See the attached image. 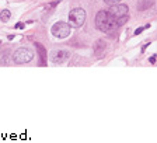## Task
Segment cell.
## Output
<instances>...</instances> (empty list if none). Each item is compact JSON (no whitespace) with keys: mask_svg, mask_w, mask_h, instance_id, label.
<instances>
[{"mask_svg":"<svg viewBox=\"0 0 157 143\" xmlns=\"http://www.w3.org/2000/svg\"><path fill=\"white\" fill-rule=\"evenodd\" d=\"M105 41L104 39H98L97 42H95V45H94V53H95V56H101L102 55V52H104V49H105Z\"/></svg>","mask_w":157,"mask_h":143,"instance_id":"52a82bcc","label":"cell"},{"mask_svg":"<svg viewBox=\"0 0 157 143\" xmlns=\"http://www.w3.org/2000/svg\"><path fill=\"white\" fill-rule=\"evenodd\" d=\"M95 27L102 33H108V13L107 10H100L95 16Z\"/></svg>","mask_w":157,"mask_h":143,"instance_id":"5b68a950","label":"cell"},{"mask_svg":"<svg viewBox=\"0 0 157 143\" xmlns=\"http://www.w3.org/2000/svg\"><path fill=\"white\" fill-rule=\"evenodd\" d=\"M86 21V11L80 7L77 9H73L70 13H69V25L75 27V28H80V27L84 24Z\"/></svg>","mask_w":157,"mask_h":143,"instance_id":"6da1fadb","label":"cell"},{"mask_svg":"<svg viewBox=\"0 0 157 143\" xmlns=\"http://www.w3.org/2000/svg\"><path fill=\"white\" fill-rule=\"evenodd\" d=\"M149 27H150V24H147L146 27H139V28L135 31V35H139L140 33H143V31H144V28H149Z\"/></svg>","mask_w":157,"mask_h":143,"instance_id":"30bf717a","label":"cell"},{"mask_svg":"<svg viewBox=\"0 0 157 143\" xmlns=\"http://www.w3.org/2000/svg\"><path fill=\"white\" fill-rule=\"evenodd\" d=\"M70 56V52L69 51H65V49H56V51H52L49 53V59L53 65H62Z\"/></svg>","mask_w":157,"mask_h":143,"instance_id":"277c9868","label":"cell"},{"mask_svg":"<svg viewBox=\"0 0 157 143\" xmlns=\"http://www.w3.org/2000/svg\"><path fill=\"white\" fill-rule=\"evenodd\" d=\"M10 17H11V13H10V10H7V9L2 10V13H0V20H2L3 23H7V21L10 20Z\"/></svg>","mask_w":157,"mask_h":143,"instance_id":"ba28073f","label":"cell"},{"mask_svg":"<svg viewBox=\"0 0 157 143\" xmlns=\"http://www.w3.org/2000/svg\"><path fill=\"white\" fill-rule=\"evenodd\" d=\"M156 60H157V56H156V55L150 56V59H149V62H150L151 65H154V63H156Z\"/></svg>","mask_w":157,"mask_h":143,"instance_id":"5bb4252c","label":"cell"},{"mask_svg":"<svg viewBox=\"0 0 157 143\" xmlns=\"http://www.w3.org/2000/svg\"><path fill=\"white\" fill-rule=\"evenodd\" d=\"M104 2L108 4V6H112V4H117L118 2H121V0H104Z\"/></svg>","mask_w":157,"mask_h":143,"instance_id":"7c38bea8","label":"cell"},{"mask_svg":"<svg viewBox=\"0 0 157 143\" xmlns=\"http://www.w3.org/2000/svg\"><path fill=\"white\" fill-rule=\"evenodd\" d=\"M33 58H34L33 52L27 48L17 49L16 52H14V55H13V60H14V63H17V65H24V63L31 62Z\"/></svg>","mask_w":157,"mask_h":143,"instance_id":"3957f363","label":"cell"},{"mask_svg":"<svg viewBox=\"0 0 157 143\" xmlns=\"http://www.w3.org/2000/svg\"><path fill=\"white\" fill-rule=\"evenodd\" d=\"M24 27H25V24H24V23H17L16 25H14V28H17V29H20V28H21V29H23Z\"/></svg>","mask_w":157,"mask_h":143,"instance_id":"4fadbf2b","label":"cell"},{"mask_svg":"<svg viewBox=\"0 0 157 143\" xmlns=\"http://www.w3.org/2000/svg\"><path fill=\"white\" fill-rule=\"evenodd\" d=\"M153 4V0H142L139 3V10H143V9H147Z\"/></svg>","mask_w":157,"mask_h":143,"instance_id":"9c48e42d","label":"cell"},{"mask_svg":"<svg viewBox=\"0 0 157 143\" xmlns=\"http://www.w3.org/2000/svg\"><path fill=\"white\" fill-rule=\"evenodd\" d=\"M35 48H36V51H38V53H39L41 65L46 66V51H45V48H44V46L41 45L39 42H35Z\"/></svg>","mask_w":157,"mask_h":143,"instance_id":"8992f818","label":"cell"},{"mask_svg":"<svg viewBox=\"0 0 157 143\" xmlns=\"http://www.w3.org/2000/svg\"><path fill=\"white\" fill-rule=\"evenodd\" d=\"M51 33L55 38H59V39H65L70 35V25L67 23H63V21H58L52 25L51 28Z\"/></svg>","mask_w":157,"mask_h":143,"instance_id":"7a4b0ae2","label":"cell"},{"mask_svg":"<svg viewBox=\"0 0 157 143\" xmlns=\"http://www.w3.org/2000/svg\"><path fill=\"white\" fill-rule=\"evenodd\" d=\"M56 6H58V2H53V3H51V4H46L45 10H51L52 7H56Z\"/></svg>","mask_w":157,"mask_h":143,"instance_id":"8fae6325","label":"cell"}]
</instances>
